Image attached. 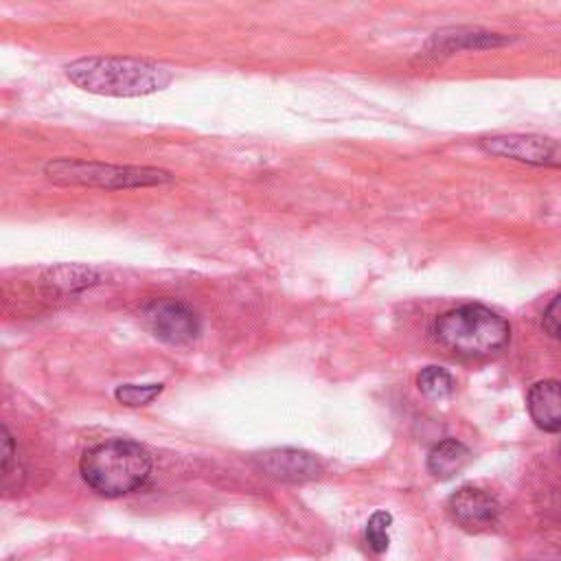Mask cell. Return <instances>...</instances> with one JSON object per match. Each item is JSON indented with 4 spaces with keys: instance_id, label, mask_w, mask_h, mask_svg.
Masks as SVG:
<instances>
[{
    "instance_id": "1",
    "label": "cell",
    "mask_w": 561,
    "mask_h": 561,
    "mask_svg": "<svg viewBox=\"0 0 561 561\" xmlns=\"http://www.w3.org/2000/svg\"><path fill=\"white\" fill-rule=\"evenodd\" d=\"M68 79L85 92L107 96H145L169 85L171 72L131 57H85L66 68Z\"/></svg>"
},
{
    "instance_id": "2",
    "label": "cell",
    "mask_w": 561,
    "mask_h": 561,
    "mask_svg": "<svg viewBox=\"0 0 561 561\" xmlns=\"http://www.w3.org/2000/svg\"><path fill=\"white\" fill-rule=\"evenodd\" d=\"M434 337L454 355L484 359L506 348L511 324L484 305H462L436 318Z\"/></svg>"
},
{
    "instance_id": "3",
    "label": "cell",
    "mask_w": 561,
    "mask_h": 561,
    "mask_svg": "<svg viewBox=\"0 0 561 561\" xmlns=\"http://www.w3.org/2000/svg\"><path fill=\"white\" fill-rule=\"evenodd\" d=\"M81 476L96 493L118 497L136 491L151 471V458L134 440H105L90 447L79 462Z\"/></svg>"
},
{
    "instance_id": "4",
    "label": "cell",
    "mask_w": 561,
    "mask_h": 561,
    "mask_svg": "<svg viewBox=\"0 0 561 561\" xmlns=\"http://www.w3.org/2000/svg\"><path fill=\"white\" fill-rule=\"evenodd\" d=\"M46 175L55 184H79V186H99V188H134V186H153L167 184L173 180L169 171L156 167H121L103 164L88 160L59 158L46 164Z\"/></svg>"
},
{
    "instance_id": "5",
    "label": "cell",
    "mask_w": 561,
    "mask_h": 561,
    "mask_svg": "<svg viewBox=\"0 0 561 561\" xmlns=\"http://www.w3.org/2000/svg\"><path fill=\"white\" fill-rule=\"evenodd\" d=\"M486 153L511 158L535 167H559V142L537 134H500L480 140Z\"/></svg>"
},
{
    "instance_id": "6",
    "label": "cell",
    "mask_w": 561,
    "mask_h": 561,
    "mask_svg": "<svg viewBox=\"0 0 561 561\" xmlns=\"http://www.w3.org/2000/svg\"><path fill=\"white\" fill-rule=\"evenodd\" d=\"M145 320L151 333L167 344L191 342L199 331L195 311L175 298H160L147 305Z\"/></svg>"
},
{
    "instance_id": "7",
    "label": "cell",
    "mask_w": 561,
    "mask_h": 561,
    "mask_svg": "<svg viewBox=\"0 0 561 561\" xmlns=\"http://www.w3.org/2000/svg\"><path fill=\"white\" fill-rule=\"evenodd\" d=\"M447 513L460 526L469 533H480L491 528L500 517V504L497 500L478 486H460L451 497L447 500Z\"/></svg>"
},
{
    "instance_id": "8",
    "label": "cell",
    "mask_w": 561,
    "mask_h": 561,
    "mask_svg": "<svg viewBox=\"0 0 561 561\" xmlns=\"http://www.w3.org/2000/svg\"><path fill=\"white\" fill-rule=\"evenodd\" d=\"M256 465L263 473L283 482H307L322 473V465L316 456L302 449H270L256 456Z\"/></svg>"
},
{
    "instance_id": "9",
    "label": "cell",
    "mask_w": 561,
    "mask_h": 561,
    "mask_svg": "<svg viewBox=\"0 0 561 561\" xmlns=\"http://www.w3.org/2000/svg\"><path fill=\"white\" fill-rule=\"evenodd\" d=\"M526 408L530 419L543 432H559L561 430V397H559V381L543 379L530 386L526 397Z\"/></svg>"
},
{
    "instance_id": "10",
    "label": "cell",
    "mask_w": 561,
    "mask_h": 561,
    "mask_svg": "<svg viewBox=\"0 0 561 561\" xmlns=\"http://www.w3.org/2000/svg\"><path fill=\"white\" fill-rule=\"evenodd\" d=\"M508 37L482 28H469V26H458V28H447L440 31L432 37L430 48L440 50V53H454L462 48H489V46H502L506 44Z\"/></svg>"
},
{
    "instance_id": "11",
    "label": "cell",
    "mask_w": 561,
    "mask_h": 561,
    "mask_svg": "<svg viewBox=\"0 0 561 561\" xmlns=\"http://www.w3.org/2000/svg\"><path fill=\"white\" fill-rule=\"evenodd\" d=\"M471 460V451L456 438H445L427 454V471L438 480H449L460 473Z\"/></svg>"
},
{
    "instance_id": "12",
    "label": "cell",
    "mask_w": 561,
    "mask_h": 561,
    "mask_svg": "<svg viewBox=\"0 0 561 561\" xmlns=\"http://www.w3.org/2000/svg\"><path fill=\"white\" fill-rule=\"evenodd\" d=\"M416 386L430 399H445V397H449L454 392L456 381H454V377L445 368H440V366H425L416 375Z\"/></svg>"
},
{
    "instance_id": "13",
    "label": "cell",
    "mask_w": 561,
    "mask_h": 561,
    "mask_svg": "<svg viewBox=\"0 0 561 561\" xmlns=\"http://www.w3.org/2000/svg\"><path fill=\"white\" fill-rule=\"evenodd\" d=\"M162 392V383H123L116 388V399L123 405L138 408L151 403Z\"/></svg>"
},
{
    "instance_id": "14",
    "label": "cell",
    "mask_w": 561,
    "mask_h": 561,
    "mask_svg": "<svg viewBox=\"0 0 561 561\" xmlns=\"http://www.w3.org/2000/svg\"><path fill=\"white\" fill-rule=\"evenodd\" d=\"M390 522H392L390 513L377 511V513L370 515V519H368V524H366V541H368L370 550L377 552V554H381V552L388 550V543H390V539H388V526H390Z\"/></svg>"
},
{
    "instance_id": "15",
    "label": "cell",
    "mask_w": 561,
    "mask_h": 561,
    "mask_svg": "<svg viewBox=\"0 0 561 561\" xmlns=\"http://www.w3.org/2000/svg\"><path fill=\"white\" fill-rule=\"evenodd\" d=\"M541 327L550 337H559V296H554L550 300V305L546 307L543 318H541Z\"/></svg>"
},
{
    "instance_id": "16",
    "label": "cell",
    "mask_w": 561,
    "mask_h": 561,
    "mask_svg": "<svg viewBox=\"0 0 561 561\" xmlns=\"http://www.w3.org/2000/svg\"><path fill=\"white\" fill-rule=\"evenodd\" d=\"M13 451H15L13 436L4 425H0V471L9 467V462L13 458Z\"/></svg>"
}]
</instances>
